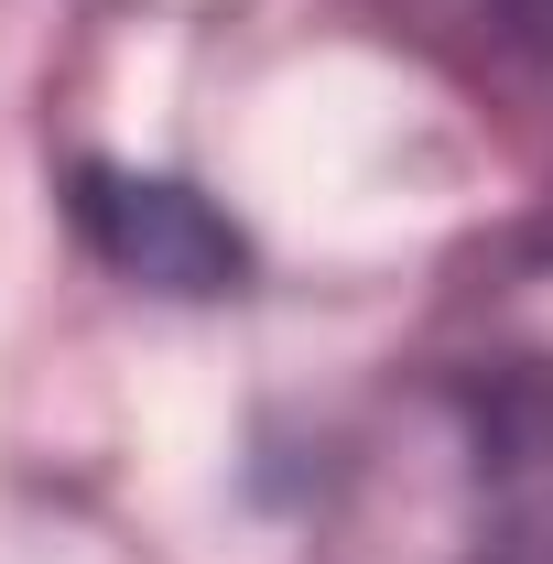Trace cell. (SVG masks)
I'll return each mask as SVG.
<instances>
[{"mask_svg": "<svg viewBox=\"0 0 553 564\" xmlns=\"http://www.w3.org/2000/svg\"><path fill=\"white\" fill-rule=\"evenodd\" d=\"M87 228L109 239V261H131L141 282H174V293H217L239 272V239L185 185H109V174H87Z\"/></svg>", "mask_w": 553, "mask_h": 564, "instance_id": "6da1fadb", "label": "cell"}]
</instances>
